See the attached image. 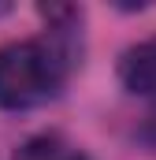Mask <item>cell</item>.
I'll return each instance as SVG.
<instances>
[{
  "mask_svg": "<svg viewBox=\"0 0 156 160\" xmlns=\"http://www.w3.org/2000/svg\"><path fill=\"white\" fill-rule=\"evenodd\" d=\"M67 52L60 41L26 38L0 48V108L22 112L52 101L67 78Z\"/></svg>",
  "mask_w": 156,
  "mask_h": 160,
  "instance_id": "obj_1",
  "label": "cell"
},
{
  "mask_svg": "<svg viewBox=\"0 0 156 160\" xmlns=\"http://www.w3.org/2000/svg\"><path fill=\"white\" fill-rule=\"evenodd\" d=\"M119 78H123V86L130 93H156V38L123 52Z\"/></svg>",
  "mask_w": 156,
  "mask_h": 160,
  "instance_id": "obj_2",
  "label": "cell"
},
{
  "mask_svg": "<svg viewBox=\"0 0 156 160\" xmlns=\"http://www.w3.org/2000/svg\"><path fill=\"white\" fill-rule=\"evenodd\" d=\"M15 160H85L82 149H75L67 138H60V134H41V138H30Z\"/></svg>",
  "mask_w": 156,
  "mask_h": 160,
  "instance_id": "obj_3",
  "label": "cell"
},
{
  "mask_svg": "<svg viewBox=\"0 0 156 160\" xmlns=\"http://www.w3.org/2000/svg\"><path fill=\"white\" fill-rule=\"evenodd\" d=\"M141 134H145V142H153V145H156V112L149 116V127H145Z\"/></svg>",
  "mask_w": 156,
  "mask_h": 160,
  "instance_id": "obj_4",
  "label": "cell"
},
{
  "mask_svg": "<svg viewBox=\"0 0 156 160\" xmlns=\"http://www.w3.org/2000/svg\"><path fill=\"white\" fill-rule=\"evenodd\" d=\"M7 11H11V8H7V4H0V15H7Z\"/></svg>",
  "mask_w": 156,
  "mask_h": 160,
  "instance_id": "obj_5",
  "label": "cell"
}]
</instances>
